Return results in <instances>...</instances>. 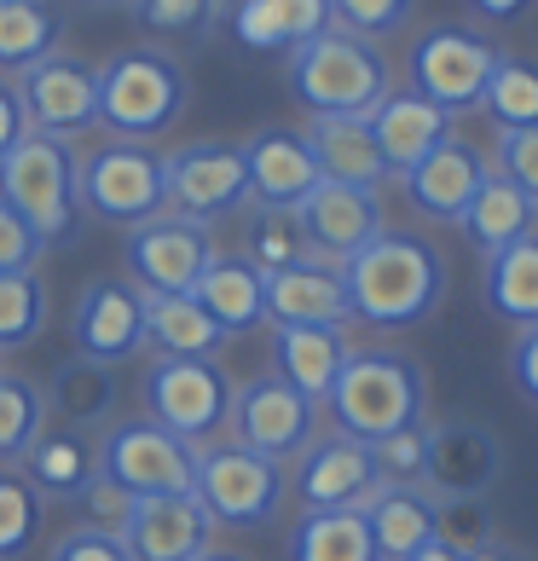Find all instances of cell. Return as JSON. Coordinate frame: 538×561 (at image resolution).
<instances>
[{
    "label": "cell",
    "mask_w": 538,
    "mask_h": 561,
    "mask_svg": "<svg viewBox=\"0 0 538 561\" xmlns=\"http://www.w3.org/2000/svg\"><path fill=\"white\" fill-rule=\"evenodd\" d=\"M342 284H347V313L359 324L405 330V324H423L446 301V255L428 238L388 226L354 261H342Z\"/></svg>",
    "instance_id": "obj_1"
},
{
    "label": "cell",
    "mask_w": 538,
    "mask_h": 561,
    "mask_svg": "<svg viewBox=\"0 0 538 561\" xmlns=\"http://www.w3.org/2000/svg\"><path fill=\"white\" fill-rule=\"evenodd\" d=\"M324 405L336 417V434L377 446L400 428L428 423V377L400 347H354V359H347Z\"/></svg>",
    "instance_id": "obj_2"
},
{
    "label": "cell",
    "mask_w": 538,
    "mask_h": 561,
    "mask_svg": "<svg viewBox=\"0 0 538 561\" xmlns=\"http://www.w3.org/2000/svg\"><path fill=\"white\" fill-rule=\"evenodd\" d=\"M284 81L307 116H370L394 93L388 58L370 41L342 35V30H324L313 41H301L296 53H284Z\"/></svg>",
    "instance_id": "obj_3"
},
{
    "label": "cell",
    "mask_w": 538,
    "mask_h": 561,
    "mask_svg": "<svg viewBox=\"0 0 538 561\" xmlns=\"http://www.w3.org/2000/svg\"><path fill=\"white\" fill-rule=\"evenodd\" d=\"M81 157L70 139H47V134H24L0 157V203H12L30 220V232L41 249H70L88 226L81 209Z\"/></svg>",
    "instance_id": "obj_4"
},
{
    "label": "cell",
    "mask_w": 538,
    "mask_h": 561,
    "mask_svg": "<svg viewBox=\"0 0 538 561\" xmlns=\"http://www.w3.org/2000/svg\"><path fill=\"white\" fill-rule=\"evenodd\" d=\"M185 99H192V81H185L180 58L162 47H122L99 65V128L116 139L145 145L169 134Z\"/></svg>",
    "instance_id": "obj_5"
},
{
    "label": "cell",
    "mask_w": 538,
    "mask_h": 561,
    "mask_svg": "<svg viewBox=\"0 0 538 561\" xmlns=\"http://www.w3.org/2000/svg\"><path fill=\"white\" fill-rule=\"evenodd\" d=\"M192 492H197V504L209 510L215 527L261 533V527L278 522L289 481H284V463H273V457H261L238 440H209V446H197Z\"/></svg>",
    "instance_id": "obj_6"
},
{
    "label": "cell",
    "mask_w": 538,
    "mask_h": 561,
    "mask_svg": "<svg viewBox=\"0 0 538 561\" xmlns=\"http://www.w3.org/2000/svg\"><path fill=\"white\" fill-rule=\"evenodd\" d=\"M232 393L238 388L220 359H157L145 370V417L185 446H209L232 423Z\"/></svg>",
    "instance_id": "obj_7"
},
{
    "label": "cell",
    "mask_w": 538,
    "mask_h": 561,
    "mask_svg": "<svg viewBox=\"0 0 538 561\" xmlns=\"http://www.w3.org/2000/svg\"><path fill=\"white\" fill-rule=\"evenodd\" d=\"M81 209L93 220H111V226H139V220H157L169 209V185H162V157L151 145H134V139H111L99 151L81 157Z\"/></svg>",
    "instance_id": "obj_8"
},
{
    "label": "cell",
    "mask_w": 538,
    "mask_h": 561,
    "mask_svg": "<svg viewBox=\"0 0 538 561\" xmlns=\"http://www.w3.org/2000/svg\"><path fill=\"white\" fill-rule=\"evenodd\" d=\"M162 185H169V215L215 226L226 215L250 209V169H243V145L226 139H192L162 157Z\"/></svg>",
    "instance_id": "obj_9"
},
{
    "label": "cell",
    "mask_w": 538,
    "mask_h": 561,
    "mask_svg": "<svg viewBox=\"0 0 538 561\" xmlns=\"http://www.w3.org/2000/svg\"><path fill=\"white\" fill-rule=\"evenodd\" d=\"M492 65H499V47H492L481 30L434 24V30L417 35V47H411V93L434 99L446 116L481 111Z\"/></svg>",
    "instance_id": "obj_10"
},
{
    "label": "cell",
    "mask_w": 538,
    "mask_h": 561,
    "mask_svg": "<svg viewBox=\"0 0 538 561\" xmlns=\"http://www.w3.org/2000/svg\"><path fill=\"white\" fill-rule=\"evenodd\" d=\"M99 474L116 486H128L134 497L157 492H192L197 474V446H185L180 434H169L151 417H122L99 440Z\"/></svg>",
    "instance_id": "obj_11"
},
{
    "label": "cell",
    "mask_w": 538,
    "mask_h": 561,
    "mask_svg": "<svg viewBox=\"0 0 538 561\" xmlns=\"http://www.w3.org/2000/svg\"><path fill=\"white\" fill-rule=\"evenodd\" d=\"M226 428H232L238 446L273 457V463H296L319 440V400H307L278 370H266V377H250L232 393V423Z\"/></svg>",
    "instance_id": "obj_12"
},
{
    "label": "cell",
    "mask_w": 538,
    "mask_h": 561,
    "mask_svg": "<svg viewBox=\"0 0 538 561\" xmlns=\"http://www.w3.org/2000/svg\"><path fill=\"white\" fill-rule=\"evenodd\" d=\"M220 255L209 226L203 220H185V215H169L162 209L157 220H139L128 226V284H139L145 296H192L203 266Z\"/></svg>",
    "instance_id": "obj_13"
},
{
    "label": "cell",
    "mask_w": 538,
    "mask_h": 561,
    "mask_svg": "<svg viewBox=\"0 0 538 561\" xmlns=\"http://www.w3.org/2000/svg\"><path fill=\"white\" fill-rule=\"evenodd\" d=\"M18 99H24L30 134L76 139L99 128V70L76 53H47L41 65H30L18 76Z\"/></svg>",
    "instance_id": "obj_14"
},
{
    "label": "cell",
    "mask_w": 538,
    "mask_h": 561,
    "mask_svg": "<svg viewBox=\"0 0 538 561\" xmlns=\"http://www.w3.org/2000/svg\"><path fill=\"white\" fill-rule=\"evenodd\" d=\"M504 474V446L487 423L446 417L423 428V486L434 497H487Z\"/></svg>",
    "instance_id": "obj_15"
},
{
    "label": "cell",
    "mask_w": 538,
    "mask_h": 561,
    "mask_svg": "<svg viewBox=\"0 0 538 561\" xmlns=\"http://www.w3.org/2000/svg\"><path fill=\"white\" fill-rule=\"evenodd\" d=\"M301 232H307V249H313L319 261H354L370 238L388 232V209L377 192H365V185H336V180H319L307 203L296 209Z\"/></svg>",
    "instance_id": "obj_16"
},
{
    "label": "cell",
    "mask_w": 538,
    "mask_h": 561,
    "mask_svg": "<svg viewBox=\"0 0 538 561\" xmlns=\"http://www.w3.org/2000/svg\"><path fill=\"white\" fill-rule=\"evenodd\" d=\"M70 342L81 359L122 365L145 347V289L128 278H93L76 296L70 313Z\"/></svg>",
    "instance_id": "obj_17"
},
{
    "label": "cell",
    "mask_w": 538,
    "mask_h": 561,
    "mask_svg": "<svg viewBox=\"0 0 538 561\" xmlns=\"http://www.w3.org/2000/svg\"><path fill=\"white\" fill-rule=\"evenodd\" d=\"M377 457L354 434H319L296 457V497L301 510H359L377 492Z\"/></svg>",
    "instance_id": "obj_18"
},
{
    "label": "cell",
    "mask_w": 538,
    "mask_h": 561,
    "mask_svg": "<svg viewBox=\"0 0 538 561\" xmlns=\"http://www.w3.org/2000/svg\"><path fill=\"white\" fill-rule=\"evenodd\" d=\"M215 522L197 504V492H157L139 497V515L128 527V556L134 561H197L203 550H215Z\"/></svg>",
    "instance_id": "obj_19"
},
{
    "label": "cell",
    "mask_w": 538,
    "mask_h": 561,
    "mask_svg": "<svg viewBox=\"0 0 538 561\" xmlns=\"http://www.w3.org/2000/svg\"><path fill=\"white\" fill-rule=\"evenodd\" d=\"M487 174H492V162L474 151L469 139H458L451 134L440 151H428L417 169L405 174V197H411V209H417L423 220H440V226H463V215H469V203H474V192L487 185Z\"/></svg>",
    "instance_id": "obj_20"
},
{
    "label": "cell",
    "mask_w": 538,
    "mask_h": 561,
    "mask_svg": "<svg viewBox=\"0 0 538 561\" xmlns=\"http://www.w3.org/2000/svg\"><path fill=\"white\" fill-rule=\"evenodd\" d=\"M243 169H250L255 209H301L319 185V162L307 151V134L296 128H261L243 139Z\"/></svg>",
    "instance_id": "obj_21"
},
{
    "label": "cell",
    "mask_w": 538,
    "mask_h": 561,
    "mask_svg": "<svg viewBox=\"0 0 538 561\" xmlns=\"http://www.w3.org/2000/svg\"><path fill=\"white\" fill-rule=\"evenodd\" d=\"M347 284L336 261L307 255L296 266L266 273V324H347Z\"/></svg>",
    "instance_id": "obj_22"
},
{
    "label": "cell",
    "mask_w": 538,
    "mask_h": 561,
    "mask_svg": "<svg viewBox=\"0 0 538 561\" xmlns=\"http://www.w3.org/2000/svg\"><path fill=\"white\" fill-rule=\"evenodd\" d=\"M354 359V342H347V324H278L273 330V370L301 388L307 400H330V388Z\"/></svg>",
    "instance_id": "obj_23"
},
{
    "label": "cell",
    "mask_w": 538,
    "mask_h": 561,
    "mask_svg": "<svg viewBox=\"0 0 538 561\" xmlns=\"http://www.w3.org/2000/svg\"><path fill=\"white\" fill-rule=\"evenodd\" d=\"M370 134H377V151H382V162H388V174H411L417 162L428 157V151H440V145L451 139V116L434 105V99H423V93H388L377 111H370Z\"/></svg>",
    "instance_id": "obj_24"
},
{
    "label": "cell",
    "mask_w": 538,
    "mask_h": 561,
    "mask_svg": "<svg viewBox=\"0 0 538 561\" xmlns=\"http://www.w3.org/2000/svg\"><path fill=\"white\" fill-rule=\"evenodd\" d=\"M301 134H307V151L319 162V180L365 185V192H377L388 180V162L377 151V134H370V116H313Z\"/></svg>",
    "instance_id": "obj_25"
},
{
    "label": "cell",
    "mask_w": 538,
    "mask_h": 561,
    "mask_svg": "<svg viewBox=\"0 0 538 561\" xmlns=\"http://www.w3.org/2000/svg\"><path fill=\"white\" fill-rule=\"evenodd\" d=\"M377 561H405L423 545H434V515H440V497L428 486H377L359 504Z\"/></svg>",
    "instance_id": "obj_26"
},
{
    "label": "cell",
    "mask_w": 538,
    "mask_h": 561,
    "mask_svg": "<svg viewBox=\"0 0 538 561\" xmlns=\"http://www.w3.org/2000/svg\"><path fill=\"white\" fill-rule=\"evenodd\" d=\"M192 296L203 301V313L226 330V342L250 336V330L266 324V273L250 255H215L209 266H203Z\"/></svg>",
    "instance_id": "obj_27"
},
{
    "label": "cell",
    "mask_w": 538,
    "mask_h": 561,
    "mask_svg": "<svg viewBox=\"0 0 538 561\" xmlns=\"http://www.w3.org/2000/svg\"><path fill=\"white\" fill-rule=\"evenodd\" d=\"M330 30V0H232V35L250 53H296Z\"/></svg>",
    "instance_id": "obj_28"
},
{
    "label": "cell",
    "mask_w": 538,
    "mask_h": 561,
    "mask_svg": "<svg viewBox=\"0 0 538 561\" xmlns=\"http://www.w3.org/2000/svg\"><path fill=\"white\" fill-rule=\"evenodd\" d=\"M24 474L35 481L41 497H65V504H76V497L88 492V481L99 474V440L81 434V428L47 423L35 434L30 457H24Z\"/></svg>",
    "instance_id": "obj_29"
},
{
    "label": "cell",
    "mask_w": 538,
    "mask_h": 561,
    "mask_svg": "<svg viewBox=\"0 0 538 561\" xmlns=\"http://www.w3.org/2000/svg\"><path fill=\"white\" fill-rule=\"evenodd\" d=\"M47 411L65 428H81V434H93V428H111L116 417V365H99V359H65L47 377Z\"/></svg>",
    "instance_id": "obj_30"
},
{
    "label": "cell",
    "mask_w": 538,
    "mask_h": 561,
    "mask_svg": "<svg viewBox=\"0 0 538 561\" xmlns=\"http://www.w3.org/2000/svg\"><path fill=\"white\" fill-rule=\"evenodd\" d=\"M145 347L162 359H215L226 330L203 313L197 296H145Z\"/></svg>",
    "instance_id": "obj_31"
},
{
    "label": "cell",
    "mask_w": 538,
    "mask_h": 561,
    "mask_svg": "<svg viewBox=\"0 0 538 561\" xmlns=\"http://www.w3.org/2000/svg\"><path fill=\"white\" fill-rule=\"evenodd\" d=\"M481 296H487V313L499 324H515V330L538 324V232L499 249V255H487Z\"/></svg>",
    "instance_id": "obj_32"
},
{
    "label": "cell",
    "mask_w": 538,
    "mask_h": 561,
    "mask_svg": "<svg viewBox=\"0 0 538 561\" xmlns=\"http://www.w3.org/2000/svg\"><path fill=\"white\" fill-rule=\"evenodd\" d=\"M463 232H469V243L481 249V255H499V249L538 232V203L522 192V185H510L499 169H492L487 185L474 192L469 215H463Z\"/></svg>",
    "instance_id": "obj_33"
},
{
    "label": "cell",
    "mask_w": 538,
    "mask_h": 561,
    "mask_svg": "<svg viewBox=\"0 0 538 561\" xmlns=\"http://www.w3.org/2000/svg\"><path fill=\"white\" fill-rule=\"evenodd\" d=\"M289 561H377L359 510H301L289 527Z\"/></svg>",
    "instance_id": "obj_34"
},
{
    "label": "cell",
    "mask_w": 538,
    "mask_h": 561,
    "mask_svg": "<svg viewBox=\"0 0 538 561\" xmlns=\"http://www.w3.org/2000/svg\"><path fill=\"white\" fill-rule=\"evenodd\" d=\"M65 41V12L47 0H0V70L24 76Z\"/></svg>",
    "instance_id": "obj_35"
},
{
    "label": "cell",
    "mask_w": 538,
    "mask_h": 561,
    "mask_svg": "<svg viewBox=\"0 0 538 561\" xmlns=\"http://www.w3.org/2000/svg\"><path fill=\"white\" fill-rule=\"evenodd\" d=\"M41 428H47V393L18 370H0V469L24 463Z\"/></svg>",
    "instance_id": "obj_36"
},
{
    "label": "cell",
    "mask_w": 538,
    "mask_h": 561,
    "mask_svg": "<svg viewBox=\"0 0 538 561\" xmlns=\"http://www.w3.org/2000/svg\"><path fill=\"white\" fill-rule=\"evenodd\" d=\"M481 111L499 122V128H538V65L533 58L499 53L492 81L481 93Z\"/></svg>",
    "instance_id": "obj_37"
},
{
    "label": "cell",
    "mask_w": 538,
    "mask_h": 561,
    "mask_svg": "<svg viewBox=\"0 0 538 561\" xmlns=\"http://www.w3.org/2000/svg\"><path fill=\"white\" fill-rule=\"evenodd\" d=\"M41 330H47V278H41V266L0 273V353L30 347Z\"/></svg>",
    "instance_id": "obj_38"
},
{
    "label": "cell",
    "mask_w": 538,
    "mask_h": 561,
    "mask_svg": "<svg viewBox=\"0 0 538 561\" xmlns=\"http://www.w3.org/2000/svg\"><path fill=\"white\" fill-rule=\"evenodd\" d=\"M243 255H250L261 273H278V266L307 261L313 249H307L296 209H250V220H243Z\"/></svg>",
    "instance_id": "obj_39"
},
{
    "label": "cell",
    "mask_w": 538,
    "mask_h": 561,
    "mask_svg": "<svg viewBox=\"0 0 538 561\" xmlns=\"http://www.w3.org/2000/svg\"><path fill=\"white\" fill-rule=\"evenodd\" d=\"M128 12H134V24H139L145 35L203 41V35L220 24L226 0H128Z\"/></svg>",
    "instance_id": "obj_40"
},
{
    "label": "cell",
    "mask_w": 538,
    "mask_h": 561,
    "mask_svg": "<svg viewBox=\"0 0 538 561\" xmlns=\"http://www.w3.org/2000/svg\"><path fill=\"white\" fill-rule=\"evenodd\" d=\"M41 533V492L30 474L0 469V561H18Z\"/></svg>",
    "instance_id": "obj_41"
},
{
    "label": "cell",
    "mask_w": 538,
    "mask_h": 561,
    "mask_svg": "<svg viewBox=\"0 0 538 561\" xmlns=\"http://www.w3.org/2000/svg\"><path fill=\"white\" fill-rule=\"evenodd\" d=\"M411 12H417V0H330V30L342 35H359V41H388L411 24Z\"/></svg>",
    "instance_id": "obj_42"
},
{
    "label": "cell",
    "mask_w": 538,
    "mask_h": 561,
    "mask_svg": "<svg viewBox=\"0 0 538 561\" xmlns=\"http://www.w3.org/2000/svg\"><path fill=\"white\" fill-rule=\"evenodd\" d=\"M434 538H440V545H451L458 556H474V550L499 545V538H492V510H487V497H440Z\"/></svg>",
    "instance_id": "obj_43"
},
{
    "label": "cell",
    "mask_w": 538,
    "mask_h": 561,
    "mask_svg": "<svg viewBox=\"0 0 538 561\" xmlns=\"http://www.w3.org/2000/svg\"><path fill=\"white\" fill-rule=\"evenodd\" d=\"M76 510H81V527H93V533H111V538H128L134 515H139V497H134L128 486L105 481V474H93V481H88V492L76 497Z\"/></svg>",
    "instance_id": "obj_44"
},
{
    "label": "cell",
    "mask_w": 538,
    "mask_h": 561,
    "mask_svg": "<svg viewBox=\"0 0 538 561\" xmlns=\"http://www.w3.org/2000/svg\"><path fill=\"white\" fill-rule=\"evenodd\" d=\"M423 428H400V434H388V440L370 446L382 486H423Z\"/></svg>",
    "instance_id": "obj_45"
},
{
    "label": "cell",
    "mask_w": 538,
    "mask_h": 561,
    "mask_svg": "<svg viewBox=\"0 0 538 561\" xmlns=\"http://www.w3.org/2000/svg\"><path fill=\"white\" fill-rule=\"evenodd\" d=\"M492 169L510 185L538 203V128H499V151H492Z\"/></svg>",
    "instance_id": "obj_46"
},
{
    "label": "cell",
    "mask_w": 538,
    "mask_h": 561,
    "mask_svg": "<svg viewBox=\"0 0 538 561\" xmlns=\"http://www.w3.org/2000/svg\"><path fill=\"white\" fill-rule=\"evenodd\" d=\"M41 238L30 232V220L12 209V203H0V273H30V266H41Z\"/></svg>",
    "instance_id": "obj_47"
},
{
    "label": "cell",
    "mask_w": 538,
    "mask_h": 561,
    "mask_svg": "<svg viewBox=\"0 0 538 561\" xmlns=\"http://www.w3.org/2000/svg\"><path fill=\"white\" fill-rule=\"evenodd\" d=\"M47 561H134V556H128V545H122V538H111V533L76 527V533L58 538Z\"/></svg>",
    "instance_id": "obj_48"
},
{
    "label": "cell",
    "mask_w": 538,
    "mask_h": 561,
    "mask_svg": "<svg viewBox=\"0 0 538 561\" xmlns=\"http://www.w3.org/2000/svg\"><path fill=\"white\" fill-rule=\"evenodd\" d=\"M510 377H515V388H522L527 400L538 405V324L515 336V347H510Z\"/></svg>",
    "instance_id": "obj_49"
},
{
    "label": "cell",
    "mask_w": 538,
    "mask_h": 561,
    "mask_svg": "<svg viewBox=\"0 0 538 561\" xmlns=\"http://www.w3.org/2000/svg\"><path fill=\"white\" fill-rule=\"evenodd\" d=\"M24 134H30V116H24V99H18V81H0V157Z\"/></svg>",
    "instance_id": "obj_50"
},
{
    "label": "cell",
    "mask_w": 538,
    "mask_h": 561,
    "mask_svg": "<svg viewBox=\"0 0 538 561\" xmlns=\"http://www.w3.org/2000/svg\"><path fill=\"white\" fill-rule=\"evenodd\" d=\"M469 7H474V18H487V24H515L533 0H469Z\"/></svg>",
    "instance_id": "obj_51"
},
{
    "label": "cell",
    "mask_w": 538,
    "mask_h": 561,
    "mask_svg": "<svg viewBox=\"0 0 538 561\" xmlns=\"http://www.w3.org/2000/svg\"><path fill=\"white\" fill-rule=\"evenodd\" d=\"M405 561H463V556L451 550V545H440V538H434V545H423L417 556H405Z\"/></svg>",
    "instance_id": "obj_52"
},
{
    "label": "cell",
    "mask_w": 538,
    "mask_h": 561,
    "mask_svg": "<svg viewBox=\"0 0 538 561\" xmlns=\"http://www.w3.org/2000/svg\"><path fill=\"white\" fill-rule=\"evenodd\" d=\"M463 561H515L504 545H487V550H474V556H463Z\"/></svg>",
    "instance_id": "obj_53"
},
{
    "label": "cell",
    "mask_w": 538,
    "mask_h": 561,
    "mask_svg": "<svg viewBox=\"0 0 538 561\" xmlns=\"http://www.w3.org/2000/svg\"><path fill=\"white\" fill-rule=\"evenodd\" d=\"M197 561H255V556H243V550H220V545H215V550H203Z\"/></svg>",
    "instance_id": "obj_54"
},
{
    "label": "cell",
    "mask_w": 538,
    "mask_h": 561,
    "mask_svg": "<svg viewBox=\"0 0 538 561\" xmlns=\"http://www.w3.org/2000/svg\"><path fill=\"white\" fill-rule=\"evenodd\" d=\"M81 7H128V0H81Z\"/></svg>",
    "instance_id": "obj_55"
}]
</instances>
